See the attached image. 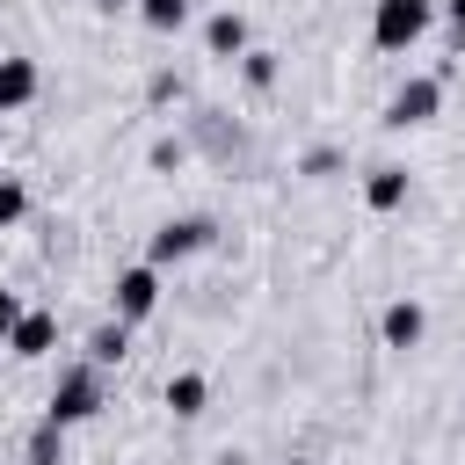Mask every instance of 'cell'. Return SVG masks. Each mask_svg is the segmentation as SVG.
Listing matches in <instances>:
<instances>
[{
    "instance_id": "1",
    "label": "cell",
    "mask_w": 465,
    "mask_h": 465,
    "mask_svg": "<svg viewBox=\"0 0 465 465\" xmlns=\"http://www.w3.org/2000/svg\"><path fill=\"white\" fill-rule=\"evenodd\" d=\"M102 400H109V371H94V363L80 356V363H65V371L51 378L44 421H51V429H80V421H94V414H102Z\"/></svg>"
},
{
    "instance_id": "2",
    "label": "cell",
    "mask_w": 465,
    "mask_h": 465,
    "mask_svg": "<svg viewBox=\"0 0 465 465\" xmlns=\"http://www.w3.org/2000/svg\"><path fill=\"white\" fill-rule=\"evenodd\" d=\"M429 29H436V0H378V7H371V44H378L385 58L414 51Z\"/></svg>"
},
{
    "instance_id": "3",
    "label": "cell",
    "mask_w": 465,
    "mask_h": 465,
    "mask_svg": "<svg viewBox=\"0 0 465 465\" xmlns=\"http://www.w3.org/2000/svg\"><path fill=\"white\" fill-rule=\"evenodd\" d=\"M211 240H218V225H211L203 211H182V218H160V225H153V240H145V262H153V269H174V262L203 254Z\"/></svg>"
},
{
    "instance_id": "4",
    "label": "cell",
    "mask_w": 465,
    "mask_h": 465,
    "mask_svg": "<svg viewBox=\"0 0 465 465\" xmlns=\"http://www.w3.org/2000/svg\"><path fill=\"white\" fill-rule=\"evenodd\" d=\"M436 109H443V73H407L385 102V131H421L436 124Z\"/></svg>"
},
{
    "instance_id": "5",
    "label": "cell",
    "mask_w": 465,
    "mask_h": 465,
    "mask_svg": "<svg viewBox=\"0 0 465 465\" xmlns=\"http://www.w3.org/2000/svg\"><path fill=\"white\" fill-rule=\"evenodd\" d=\"M160 312V269L153 262H131V269H116V283H109V320H124V327H145Z\"/></svg>"
},
{
    "instance_id": "6",
    "label": "cell",
    "mask_w": 465,
    "mask_h": 465,
    "mask_svg": "<svg viewBox=\"0 0 465 465\" xmlns=\"http://www.w3.org/2000/svg\"><path fill=\"white\" fill-rule=\"evenodd\" d=\"M51 341H58V320H51L44 305H22V320L7 327V341H0V349H7L15 363H36V356H51Z\"/></svg>"
},
{
    "instance_id": "7",
    "label": "cell",
    "mask_w": 465,
    "mask_h": 465,
    "mask_svg": "<svg viewBox=\"0 0 465 465\" xmlns=\"http://www.w3.org/2000/svg\"><path fill=\"white\" fill-rule=\"evenodd\" d=\"M421 334H429L421 298H392V305L378 312V341H385V349H421Z\"/></svg>"
},
{
    "instance_id": "8",
    "label": "cell",
    "mask_w": 465,
    "mask_h": 465,
    "mask_svg": "<svg viewBox=\"0 0 465 465\" xmlns=\"http://www.w3.org/2000/svg\"><path fill=\"white\" fill-rule=\"evenodd\" d=\"M44 94V73H36V58H22V51H7L0 58V116H15V109H29Z\"/></svg>"
},
{
    "instance_id": "9",
    "label": "cell",
    "mask_w": 465,
    "mask_h": 465,
    "mask_svg": "<svg viewBox=\"0 0 465 465\" xmlns=\"http://www.w3.org/2000/svg\"><path fill=\"white\" fill-rule=\"evenodd\" d=\"M203 51H211V58H225V65H232V58H247V15H240V7H218V15L203 22Z\"/></svg>"
},
{
    "instance_id": "10",
    "label": "cell",
    "mask_w": 465,
    "mask_h": 465,
    "mask_svg": "<svg viewBox=\"0 0 465 465\" xmlns=\"http://www.w3.org/2000/svg\"><path fill=\"white\" fill-rule=\"evenodd\" d=\"M407 189H414V182H407V167H392V160L363 174V203H371L378 218H385V211H400V203H407Z\"/></svg>"
},
{
    "instance_id": "11",
    "label": "cell",
    "mask_w": 465,
    "mask_h": 465,
    "mask_svg": "<svg viewBox=\"0 0 465 465\" xmlns=\"http://www.w3.org/2000/svg\"><path fill=\"white\" fill-rule=\"evenodd\" d=\"M167 407H174V421H196V414L211 407V378H203V371H174V378H167Z\"/></svg>"
},
{
    "instance_id": "12",
    "label": "cell",
    "mask_w": 465,
    "mask_h": 465,
    "mask_svg": "<svg viewBox=\"0 0 465 465\" xmlns=\"http://www.w3.org/2000/svg\"><path fill=\"white\" fill-rule=\"evenodd\" d=\"M124 356H131V327H124V320H102V327L87 334V363H94V371H116Z\"/></svg>"
},
{
    "instance_id": "13",
    "label": "cell",
    "mask_w": 465,
    "mask_h": 465,
    "mask_svg": "<svg viewBox=\"0 0 465 465\" xmlns=\"http://www.w3.org/2000/svg\"><path fill=\"white\" fill-rule=\"evenodd\" d=\"M131 15H138L153 36H174V29H182L196 7H189V0H131Z\"/></svg>"
},
{
    "instance_id": "14",
    "label": "cell",
    "mask_w": 465,
    "mask_h": 465,
    "mask_svg": "<svg viewBox=\"0 0 465 465\" xmlns=\"http://www.w3.org/2000/svg\"><path fill=\"white\" fill-rule=\"evenodd\" d=\"M22 465H65V429L36 421V429H29V443H22Z\"/></svg>"
},
{
    "instance_id": "15",
    "label": "cell",
    "mask_w": 465,
    "mask_h": 465,
    "mask_svg": "<svg viewBox=\"0 0 465 465\" xmlns=\"http://www.w3.org/2000/svg\"><path fill=\"white\" fill-rule=\"evenodd\" d=\"M240 80H247L254 94H269V87H276V51H254V44H247V58H240Z\"/></svg>"
},
{
    "instance_id": "16",
    "label": "cell",
    "mask_w": 465,
    "mask_h": 465,
    "mask_svg": "<svg viewBox=\"0 0 465 465\" xmlns=\"http://www.w3.org/2000/svg\"><path fill=\"white\" fill-rule=\"evenodd\" d=\"M22 218H29V189H22V174H0V232L22 225Z\"/></svg>"
},
{
    "instance_id": "17",
    "label": "cell",
    "mask_w": 465,
    "mask_h": 465,
    "mask_svg": "<svg viewBox=\"0 0 465 465\" xmlns=\"http://www.w3.org/2000/svg\"><path fill=\"white\" fill-rule=\"evenodd\" d=\"M182 160H189V138H153V145H145V167H153V174H174Z\"/></svg>"
},
{
    "instance_id": "18",
    "label": "cell",
    "mask_w": 465,
    "mask_h": 465,
    "mask_svg": "<svg viewBox=\"0 0 465 465\" xmlns=\"http://www.w3.org/2000/svg\"><path fill=\"white\" fill-rule=\"evenodd\" d=\"M436 22H443V36H450V51L465 58V0H436Z\"/></svg>"
},
{
    "instance_id": "19",
    "label": "cell",
    "mask_w": 465,
    "mask_h": 465,
    "mask_svg": "<svg viewBox=\"0 0 465 465\" xmlns=\"http://www.w3.org/2000/svg\"><path fill=\"white\" fill-rule=\"evenodd\" d=\"M334 167H341V153H334V145H312V153L298 160V174H305V182H327Z\"/></svg>"
},
{
    "instance_id": "20",
    "label": "cell",
    "mask_w": 465,
    "mask_h": 465,
    "mask_svg": "<svg viewBox=\"0 0 465 465\" xmlns=\"http://www.w3.org/2000/svg\"><path fill=\"white\" fill-rule=\"evenodd\" d=\"M145 102H153V109L182 102V80H174V73H153V80H145Z\"/></svg>"
},
{
    "instance_id": "21",
    "label": "cell",
    "mask_w": 465,
    "mask_h": 465,
    "mask_svg": "<svg viewBox=\"0 0 465 465\" xmlns=\"http://www.w3.org/2000/svg\"><path fill=\"white\" fill-rule=\"evenodd\" d=\"M15 320H22V298L0 283V341H7V327H15Z\"/></svg>"
},
{
    "instance_id": "22",
    "label": "cell",
    "mask_w": 465,
    "mask_h": 465,
    "mask_svg": "<svg viewBox=\"0 0 465 465\" xmlns=\"http://www.w3.org/2000/svg\"><path fill=\"white\" fill-rule=\"evenodd\" d=\"M87 7H94V15H109V22H116V15H131V0H87Z\"/></svg>"
},
{
    "instance_id": "23",
    "label": "cell",
    "mask_w": 465,
    "mask_h": 465,
    "mask_svg": "<svg viewBox=\"0 0 465 465\" xmlns=\"http://www.w3.org/2000/svg\"><path fill=\"white\" fill-rule=\"evenodd\" d=\"M218 465H247V458H240V450H225V458H218Z\"/></svg>"
},
{
    "instance_id": "24",
    "label": "cell",
    "mask_w": 465,
    "mask_h": 465,
    "mask_svg": "<svg viewBox=\"0 0 465 465\" xmlns=\"http://www.w3.org/2000/svg\"><path fill=\"white\" fill-rule=\"evenodd\" d=\"M283 465H305V458H283Z\"/></svg>"
},
{
    "instance_id": "25",
    "label": "cell",
    "mask_w": 465,
    "mask_h": 465,
    "mask_svg": "<svg viewBox=\"0 0 465 465\" xmlns=\"http://www.w3.org/2000/svg\"><path fill=\"white\" fill-rule=\"evenodd\" d=\"M458 407H465V400H458Z\"/></svg>"
}]
</instances>
